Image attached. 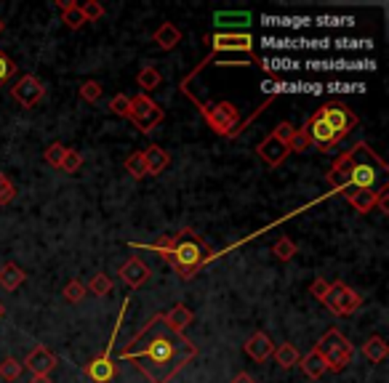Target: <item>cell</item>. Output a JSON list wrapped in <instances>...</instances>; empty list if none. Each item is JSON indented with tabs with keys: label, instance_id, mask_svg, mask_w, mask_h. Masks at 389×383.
Here are the masks:
<instances>
[{
	"label": "cell",
	"instance_id": "41",
	"mask_svg": "<svg viewBox=\"0 0 389 383\" xmlns=\"http://www.w3.org/2000/svg\"><path fill=\"white\" fill-rule=\"evenodd\" d=\"M294 131H296V128H294L291 122H280V125H277L275 131H272V136H275V139H277L280 144H286V147H288V142H291V136H294Z\"/></svg>",
	"mask_w": 389,
	"mask_h": 383
},
{
	"label": "cell",
	"instance_id": "22",
	"mask_svg": "<svg viewBox=\"0 0 389 383\" xmlns=\"http://www.w3.org/2000/svg\"><path fill=\"white\" fill-rule=\"evenodd\" d=\"M299 367H301V373L307 375V378H312V381H320V378L328 373L326 360L318 354V349H312L307 357H301V360H299Z\"/></svg>",
	"mask_w": 389,
	"mask_h": 383
},
{
	"label": "cell",
	"instance_id": "24",
	"mask_svg": "<svg viewBox=\"0 0 389 383\" xmlns=\"http://www.w3.org/2000/svg\"><path fill=\"white\" fill-rule=\"evenodd\" d=\"M363 357L368 360L370 364H379V362H384L387 360V354H389V346H387V341L384 338H379V335H373V338H368V341L363 343Z\"/></svg>",
	"mask_w": 389,
	"mask_h": 383
},
{
	"label": "cell",
	"instance_id": "2",
	"mask_svg": "<svg viewBox=\"0 0 389 383\" xmlns=\"http://www.w3.org/2000/svg\"><path fill=\"white\" fill-rule=\"evenodd\" d=\"M150 251L163 256V261L171 263V269H174L182 280H194L205 263L216 256V253L194 234V229H179L176 234H165V237H160L155 245H150Z\"/></svg>",
	"mask_w": 389,
	"mask_h": 383
},
{
	"label": "cell",
	"instance_id": "6",
	"mask_svg": "<svg viewBox=\"0 0 389 383\" xmlns=\"http://www.w3.org/2000/svg\"><path fill=\"white\" fill-rule=\"evenodd\" d=\"M315 115H318L320 120L326 122L331 131L336 133L341 142H344L349 133L358 128V122H360L358 115L349 110V107H344L341 101H326L323 107H318V112H315Z\"/></svg>",
	"mask_w": 389,
	"mask_h": 383
},
{
	"label": "cell",
	"instance_id": "5",
	"mask_svg": "<svg viewBox=\"0 0 389 383\" xmlns=\"http://www.w3.org/2000/svg\"><path fill=\"white\" fill-rule=\"evenodd\" d=\"M203 120L211 125V131L219 136H235V128L240 125V112L232 101H214V104H197Z\"/></svg>",
	"mask_w": 389,
	"mask_h": 383
},
{
	"label": "cell",
	"instance_id": "14",
	"mask_svg": "<svg viewBox=\"0 0 389 383\" xmlns=\"http://www.w3.org/2000/svg\"><path fill=\"white\" fill-rule=\"evenodd\" d=\"M304 128H307L309 144H312V147H318L320 152L333 149V147H336V144L341 142V139H338L336 133L331 131V128H328L326 122L320 120L318 115H312V117H309V122L304 125Z\"/></svg>",
	"mask_w": 389,
	"mask_h": 383
},
{
	"label": "cell",
	"instance_id": "42",
	"mask_svg": "<svg viewBox=\"0 0 389 383\" xmlns=\"http://www.w3.org/2000/svg\"><path fill=\"white\" fill-rule=\"evenodd\" d=\"M328 288H331V283H328L326 277H318L315 283L309 285V293H312V298H318V301H323L328 295Z\"/></svg>",
	"mask_w": 389,
	"mask_h": 383
},
{
	"label": "cell",
	"instance_id": "47",
	"mask_svg": "<svg viewBox=\"0 0 389 383\" xmlns=\"http://www.w3.org/2000/svg\"><path fill=\"white\" fill-rule=\"evenodd\" d=\"M3 30H6V24H3V19H0V32H3Z\"/></svg>",
	"mask_w": 389,
	"mask_h": 383
},
{
	"label": "cell",
	"instance_id": "26",
	"mask_svg": "<svg viewBox=\"0 0 389 383\" xmlns=\"http://www.w3.org/2000/svg\"><path fill=\"white\" fill-rule=\"evenodd\" d=\"M272 357H275V362L280 364L283 370H291V367H296L299 360H301V354H299V349L294 346V343H280V346H275Z\"/></svg>",
	"mask_w": 389,
	"mask_h": 383
},
{
	"label": "cell",
	"instance_id": "32",
	"mask_svg": "<svg viewBox=\"0 0 389 383\" xmlns=\"http://www.w3.org/2000/svg\"><path fill=\"white\" fill-rule=\"evenodd\" d=\"M104 96V85L99 80H85L81 85V99L85 104H96V101Z\"/></svg>",
	"mask_w": 389,
	"mask_h": 383
},
{
	"label": "cell",
	"instance_id": "31",
	"mask_svg": "<svg viewBox=\"0 0 389 383\" xmlns=\"http://www.w3.org/2000/svg\"><path fill=\"white\" fill-rule=\"evenodd\" d=\"M85 290H91L93 295H107V293L113 290V277H107L104 272H96L91 280H88Z\"/></svg>",
	"mask_w": 389,
	"mask_h": 383
},
{
	"label": "cell",
	"instance_id": "17",
	"mask_svg": "<svg viewBox=\"0 0 389 383\" xmlns=\"http://www.w3.org/2000/svg\"><path fill=\"white\" fill-rule=\"evenodd\" d=\"M272 352H275V343H272V338L266 333H261V330L254 333L246 341V354L254 362H266V360L272 357Z\"/></svg>",
	"mask_w": 389,
	"mask_h": 383
},
{
	"label": "cell",
	"instance_id": "3",
	"mask_svg": "<svg viewBox=\"0 0 389 383\" xmlns=\"http://www.w3.org/2000/svg\"><path fill=\"white\" fill-rule=\"evenodd\" d=\"M349 160H352V171H349L352 189H373L381 171H387V162L376 157V152L365 142L355 144V149H349Z\"/></svg>",
	"mask_w": 389,
	"mask_h": 383
},
{
	"label": "cell",
	"instance_id": "35",
	"mask_svg": "<svg viewBox=\"0 0 389 383\" xmlns=\"http://www.w3.org/2000/svg\"><path fill=\"white\" fill-rule=\"evenodd\" d=\"M110 112L118 115V117H131V96H125V93H118L110 99Z\"/></svg>",
	"mask_w": 389,
	"mask_h": 383
},
{
	"label": "cell",
	"instance_id": "45",
	"mask_svg": "<svg viewBox=\"0 0 389 383\" xmlns=\"http://www.w3.org/2000/svg\"><path fill=\"white\" fill-rule=\"evenodd\" d=\"M30 383H53V381H51V375H32Z\"/></svg>",
	"mask_w": 389,
	"mask_h": 383
},
{
	"label": "cell",
	"instance_id": "16",
	"mask_svg": "<svg viewBox=\"0 0 389 383\" xmlns=\"http://www.w3.org/2000/svg\"><path fill=\"white\" fill-rule=\"evenodd\" d=\"M160 317H163V322L168 325L174 333H182V335H185L187 327L194 322L192 309H187L185 303H176V306H171L168 312H160Z\"/></svg>",
	"mask_w": 389,
	"mask_h": 383
},
{
	"label": "cell",
	"instance_id": "23",
	"mask_svg": "<svg viewBox=\"0 0 389 383\" xmlns=\"http://www.w3.org/2000/svg\"><path fill=\"white\" fill-rule=\"evenodd\" d=\"M344 197L358 213H370L376 208V192L373 189H349Z\"/></svg>",
	"mask_w": 389,
	"mask_h": 383
},
{
	"label": "cell",
	"instance_id": "13",
	"mask_svg": "<svg viewBox=\"0 0 389 383\" xmlns=\"http://www.w3.org/2000/svg\"><path fill=\"white\" fill-rule=\"evenodd\" d=\"M24 367L30 370L32 375H51L53 370H56V364H59V360H56V354L48 349V346H35L30 354H27V360H24Z\"/></svg>",
	"mask_w": 389,
	"mask_h": 383
},
{
	"label": "cell",
	"instance_id": "28",
	"mask_svg": "<svg viewBox=\"0 0 389 383\" xmlns=\"http://www.w3.org/2000/svg\"><path fill=\"white\" fill-rule=\"evenodd\" d=\"M136 83L142 85L144 91L150 93V91H155L160 83H163V78H160V72L155 70V67H142V70H139V75H136Z\"/></svg>",
	"mask_w": 389,
	"mask_h": 383
},
{
	"label": "cell",
	"instance_id": "38",
	"mask_svg": "<svg viewBox=\"0 0 389 383\" xmlns=\"http://www.w3.org/2000/svg\"><path fill=\"white\" fill-rule=\"evenodd\" d=\"M14 197H16V187L9 182V176L0 171V208H6V205H11L14 202Z\"/></svg>",
	"mask_w": 389,
	"mask_h": 383
},
{
	"label": "cell",
	"instance_id": "25",
	"mask_svg": "<svg viewBox=\"0 0 389 383\" xmlns=\"http://www.w3.org/2000/svg\"><path fill=\"white\" fill-rule=\"evenodd\" d=\"M56 6H59V11H62V21L70 27V30H81L83 24H85V19H83L81 6H78V3H70V0H56Z\"/></svg>",
	"mask_w": 389,
	"mask_h": 383
},
{
	"label": "cell",
	"instance_id": "15",
	"mask_svg": "<svg viewBox=\"0 0 389 383\" xmlns=\"http://www.w3.org/2000/svg\"><path fill=\"white\" fill-rule=\"evenodd\" d=\"M256 154L266 162V165H269V168H277L280 162H286V157L291 154V152H288L286 144L277 142L275 136H266L264 142L256 147Z\"/></svg>",
	"mask_w": 389,
	"mask_h": 383
},
{
	"label": "cell",
	"instance_id": "43",
	"mask_svg": "<svg viewBox=\"0 0 389 383\" xmlns=\"http://www.w3.org/2000/svg\"><path fill=\"white\" fill-rule=\"evenodd\" d=\"M376 208H381V213H389V187L387 184L376 192Z\"/></svg>",
	"mask_w": 389,
	"mask_h": 383
},
{
	"label": "cell",
	"instance_id": "34",
	"mask_svg": "<svg viewBox=\"0 0 389 383\" xmlns=\"http://www.w3.org/2000/svg\"><path fill=\"white\" fill-rule=\"evenodd\" d=\"M312 144H309V136H307V128H296L291 142H288V152H296V154H304Z\"/></svg>",
	"mask_w": 389,
	"mask_h": 383
},
{
	"label": "cell",
	"instance_id": "36",
	"mask_svg": "<svg viewBox=\"0 0 389 383\" xmlns=\"http://www.w3.org/2000/svg\"><path fill=\"white\" fill-rule=\"evenodd\" d=\"M83 168V154L78 149H67L64 152V160L59 165V171L64 173H78Z\"/></svg>",
	"mask_w": 389,
	"mask_h": 383
},
{
	"label": "cell",
	"instance_id": "20",
	"mask_svg": "<svg viewBox=\"0 0 389 383\" xmlns=\"http://www.w3.org/2000/svg\"><path fill=\"white\" fill-rule=\"evenodd\" d=\"M24 280H27V272H24L21 266H16L14 261L0 266V288H3V290H9V293L19 290L21 285H24Z\"/></svg>",
	"mask_w": 389,
	"mask_h": 383
},
{
	"label": "cell",
	"instance_id": "8",
	"mask_svg": "<svg viewBox=\"0 0 389 383\" xmlns=\"http://www.w3.org/2000/svg\"><path fill=\"white\" fill-rule=\"evenodd\" d=\"M320 303L328 306L336 317H349V314H355L360 306H363V298H360V293L352 290L349 285L333 283L331 288H328V295Z\"/></svg>",
	"mask_w": 389,
	"mask_h": 383
},
{
	"label": "cell",
	"instance_id": "19",
	"mask_svg": "<svg viewBox=\"0 0 389 383\" xmlns=\"http://www.w3.org/2000/svg\"><path fill=\"white\" fill-rule=\"evenodd\" d=\"M349 171H352V160H349V152H344L341 157H336V162L331 165V171H328V184L333 187V189H347L349 187Z\"/></svg>",
	"mask_w": 389,
	"mask_h": 383
},
{
	"label": "cell",
	"instance_id": "1",
	"mask_svg": "<svg viewBox=\"0 0 389 383\" xmlns=\"http://www.w3.org/2000/svg\"><path fill=\"white\" fill-rule=\"evenodd\" d=\"M194 357L197 346L187 335L174 333L160 314H152L120 352V360L131 362L150 383H171Z\"/></svg>",
	"mask_w": 389,
	"mask_h": 383
},
{
	"label": "cell",
	"instance_id": "44",
	"mask_svg": "<svg viewBox=\"0 0 389 383\" xmlns=\"http://www.w3.org/2000/svg\"><path fill=\"white\" fill-rule=\"evenodd\" d=\"M232 383H256V381H254L251 373H237L235 378H232Z\"/></svg>",
	"mask_w": 389,
	"mask_h": 383
},
{
	"label": "cell",
	"instance_id": "18",
	"mask_svg": "<svg viewBox=\"0 0 389 383\" xmlns=\"http://www.w3.org/2000/svg\"><path fill=\"white\" fill-rule=\"evenodd\" d=\"M142 154H144V165H147V176H160L171 165V154L163 147H157V144H150Z\"/></svg>",
	"mask_w": 389,
	"mask_h": 383
},
{
	"label": "cell",
	"instance_id": "29",
	"mask_svg": "<svg viewBox=\"0 0 389 383\" xmlns=\"http://www.w3.org/2000/svg\"><path fill=\"white\" fill-rule=\"evenodd\" d=\"M296 242L291 240V237H280V240L272 245V256H275L277 261H291L294 256H296Z\"/></svg>",
	"mask_w": 389,
	"mask_h": 383
},
{
	"label": "cell",
	"instance_id": "30",
	"mask_svg": "<svg viewBox=\"0 0 389 383\" xmlns=\"http://www.w3.org/2000/svg\"><path fill=\"white\" fill-rule=\"evenodd\" d=\"M123 165H125V171L131 173L136 182H142L144 176H147V165H144V154H142V152H133V154H128Z\"/></svg>",
	"mask_w": 389,
	"mask_h": 383
},
{
	"label": "cell",
	"instance_id": "4",
	"mask_svg": "<svg viewBox=\"0 0 389 383\" xmlns=\"http://www.w3.org/2000/svg\"><path fill=\"white\" fill-rule=\"evenodd\" d=\"M318 354L326 360V367L331 373H341V370H347L352 360H355V346L352 341H347V335L336 330V327H331L323 338L318 341Z\"/></svg>",
	"mask_w": 389,
	"mask_h": 383
},
{
	"label": "cell",
	"instance_id": "9",
	"mask_svg": "<svg viewBox=\"0 0 389 383\" xmlns=\"http://www.w3.org/2000/svg\"><path fill=\"white\" fill-rule=\"evenodd\" d=\"M214 48V56H224V53H246L248 59L254 56V38L248 32H219L205 38Z\"/></svg>",
	"mask_w": 389,
	"mask_h": 383
},
{
	"label": "cell",
	"instance_id": "27",
	"mask_svg": "<svg viewBox=\"0 0 389 383\" xmlns=\"http://www.w3.org/2000/svg\"><path fill=\"white\" fill-rule=\"evenodd\" d=\"M21 370H24V364H21L19 360H14V357H6V360L0 362V381H6V383L19 381Z\"/></svg>",
	"mask_w": 389,
	"mask_h": 383
},
{
	"label": "cell",
	"instance_id": "7",
	"mask_svg": "<svg viewBox=\"0 0 389 383\" xmlns=\"http://www.w3.org/2000/svg\"><path fill=\"white\" fill-rule=\"evenodd\" d=\"M128 120L142 133H152L165 120V112L163 107H157V101H152L147 93H142V96L131 99V117Z\"/></svg>",
	"mask_w": 389,
	"mask_h": 383
},
{
	"label": "cell",
	"instance_id": "33",
	"mask_svg": "<svg viewBox=\"0 0 389 383\" xmlns=\"http://www.w3.org/2000/svg\"><path fill=\"white\" fill-rule=\"evenodd\" d=\"M85 285L83 283H78V280H70V283L64 285V290H62V295H64V301L67 303H81L83 298H85Z\"/></svg>",
	"mask_w": 389,
	"mask_h": 383
},
{
	"label": "cell",
	"instance_id": "37",
	"mask_svg": "<svg viewBox=\"0 0 389 383\" xmlns=\"http://www.w3.org/2000/svg\"><path fill=\"white\" fill-rule=\"evenodd\" d=\"M64 152H67V147H64L62 142H53L51 147H46V152H43V160L48 162V165H53V168H59L64 160Z\"/></svg>",
	"mask_w": 389,
	"mask_h": 383
},
{
	"label": "cell",
	"instance_id": "12",
	"mask_svg": "<svg viewBox=\"0 0 389 383\" xmlns=\"http://www.w3.org/2000/svg\"><path fill=\"white\" fill-rule=\"evenodd\" d=\"M118 277L123 280L131 290H139V288H144V285L150 283V277H152V269L147 266V263L139 258V256H131L128 261L120 266V272H118Z\"/></svg>",
	"mask_w": 389,
	"mask_h": 383
},
{
	"label": "cell",
	"instance_id": "39",
	"mask_svg": "<svg viewBox=\"0 0 389 383\" xmlns=\"http://www.w3.org/2000/svg\"><path fill=\"white\" fill-rule=\"evenodd\" d=\"M81 14L85 21H99V19H104V6L99 0H88V3H83L81 6Z\"/></svg>",
	"mask_w": 389,
	"mask_h": 383
},
{
	"label": "cell",
	"instance_id": "11",
	"mask_svg": "<svg viewBox=\"0 0 389 383\" xmlns=\"http://www.w3.org/2000/svg\"><path fill=\"white\" fill-rule=\"evenodd\" d=\"M115 333H118V325H115ZM115 333H113V343H115ZM113 343L104 349L102 357H93L91 362L83 367V373H85V378H88L91 383H113L115 381V375H118V364H115V360L110 357Z\"/></svg>",
	"mask_w": 389,
	"mask_h": 383
},
{
	"label": "cell",
	"instance_id": "10",
	"mask_svg": "<svg viewBox=\"0 0 389 383\" xmlns=\"http://www.w3.org/2000/svg\"><path fill=\"white\" fill-rule=\"evenodd\" d=\"M11 96L19 101L24 110H32V107H38L43 101V96H46V85H43V80L35 78V75H21L19 80L14 83Z\"/></svg>",
	"mask_w": 389,
	"mask_h": 383
},
{
	"label": "cell",
	"instance_id": "21",
	"mask_svg": "<svg viewBox=\"0 0 389 383\" xmlns=\"http://www.w3.org/2000/svg\"><path fill=\"white\" fill-rule=\"evenodd\" d=\"M152 41L157 43V48L174 51L176 46L182 43V32H179V27H176V24H171V21H163V24L157 27V32L152 35Z\"/></svg>",
	"mask_w": 389,
	"mask_h": 383
},
{
	"label": "cell",
	"instance_id": "46",
	"mask_svg": "<svg viewBox=\"0 0 389 383\" xmlns=\"http://www.w3.org/2000/svg\"><path fill=\"white\" fill-rule=\"evenodd\" d=\"M3 317H6V306H3V303H0V320H3Z\"/></svg>",
	"mask_w": 389,
	"mask_h": 383
},
{
	"label": "cell",
	"instance_id": "40",
	"mask_svg": "<svg viewBox=\"0 0 389 383\" xmlns=\"http://www.w3.org/2000/svg\"><path fill=\"white\" fill-rule=\"evenodd\" d=\"M16 75V64L11 61V56L6 51H0V88H3V83H9V78Z\"/></svg>",
	"mask_w": 389,
	"mask_h": 383
}]
</instances>
